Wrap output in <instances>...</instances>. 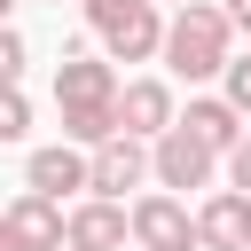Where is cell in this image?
<instances>
[{"instance_id":"6da1fadb","label":"cell","mask_w":251,"mask_h":251,"mask_svg":"<svg viewBox=\"0 0 251 251\" xmlns=\"http://www.w3.org/2000/svg\"><path fill=\"white\" fill-rule=\"evenodd\" d=\"M227 39H235V24H227V8H220V0H180V8L165 16V47H157V55H165V71H173V78L204 86V78H220V71H227V55H235Z\"/></svg>"},{"instance_id":"7a4b0ae2","label":"cell","mask_w":251,"mask_h":251,"mask_svg":"<svg viewBox=\"0 0 251 251\" xmlns=\"http://www.w3.org/2000/svg\"><path fill=\"white\" fill-rule=\"evenodd\" d=\"M78 16H86V31L102 39L110 63H149V55L165 47V8H157V0H78Z\"/></svg>"},{"instance_id":"3957f363","label":"cell","mask_w":251,"mask_h":251,"mask_svg":"<svg viewBox=\"0 0 251 251\" xmlns=\"http://www.w3.org/2000/svg\"><path fill=\"white\" fill-rule=\"evenodd\" d=\"M149 180H157V188H212V180H220V149L196 141V133L173 118V126L149 141Z\"/></svg>"},{"instance_id":"277c9868","label":"cell","mask_w":251,"mask_h":251,"mask_svg":"<svg viewBox=\"0 0 251 251\" xmlns=\"http://www.w3.org/2000/svg\"><path fill=\"white\" fill-rule=\"evenodd\" d=\"M126 220H133V251H196V212H188L173 188L133 196Z\"/></svg>"},{"instance_id":"5b68a950","label":"cell","mask_w":251,"mask_h":251,"mask_svg":"<svg viewBox=\"0 0 251 251\" xmlns=\"http://www.w3.org/2000/svg\"><path fill=\"white\" fill-rule=\"evenodd\" d=\"M149 180V141H133V133H110L102 149H86V196H110V204H126V188H141Z\"/></svg>"},{"instance_id":"8992f818","label":"cell","mask_w":251,"mask_h":251,"mask_svg":"<svg viewBox=\"0 0 251 251\" xmlns=\"http://www.w3.org/2000/svg\"><path fill=\"white\" fill-rule=\"evenodd\" d=\"M55 110H118V63L110 55H63L55 63Z\"/></svg>"},{"instance_id":"52a82bcc","label":"cell","mask_w":251,"mask_h":251,"mask_svg":"<svg viewBox=\"0 0 251 251\" xmlns=\"http://www.w3.org/2000/svg\"><path fill=\"white\" fill-rule=\"evenodd\" d=\"M63 243H71V251H126V243H133V220H126V204L86 196V204L63 212Z\"/></svg>"},{"instance_id":"ba28073f","label":"cell","mask_w":251,"mask_h":251,"mask_svg":"<svg viewBox=\"0 0 251 251\" xmlns=\"http://www.w3.org/2000/svg\"><path fill=\"white\" fill-rule=\"evenodd\" d=\"M173 118H180V102H173V86H165V78H126V86H118V133L157 141Z\"/></svg>"},{"instance_id":"9c48e42d","label":"cell","mask_w":251,"mask_h":251,"mask_svg":"<svg viewBox=\"0 0 251 251\" xmlns=\"http://www.w3.org/2000/svg\"><path fill=\"white\" fill-rule=\"evenodd\" d=\"M0 227L16 235V251H63V204L39 196V188H24V196L0 212Z\"/></svg>"},{"instance_id":"30bf717a","label":"cell","mask_w":251,"mask_h":251,"mask_svg":"<svg viewBox=\"0 0 251 251\" xmlns=\"http://www.w3.org/2000/svg\"><path fill=\"white\" fill-rule=\"evenodd\" d=\"M196 243L243 251V243H251V196H243V188H212V196L196 204Z\"/></svg>"},{"instance_id":"8fae6325","label":"cell","mask_w":251,"mask_h":251,"mask_svg":"<svg viewBox=\"0 0 251 251\" xmlns=\"http://www.w3.org/2000/svg\"><path fill=\"white\" fill-rule=\"evenodd\" d=\"M24 188H39V196H78L86 188V149L78 141H55V149H31L24 157Z\"/></svg>"},{"instance_id":"7c38bea8","label":"cell","mask_w":251,"mask_h":251,"mask_svg":"<svg viewBox=\"0 0 251 251\" xmlns=\"http://www.w3.org/2000/svg\"><path fill=\"white\" fill-rule=\"evenodd\" d=\"M180 126H188L196 141H212L220 157H227V149L243 141V110H235L227 94H188V110H180Z\"/></svg>"},{"instance_id":"4fadbf2b","label":"cell","mask_w":251,"mask_h":251,"mask_svg":"<svg viewBox=\"0 0 251 251\" xmlns=\"http://www.w3.org/2000/svg\"><path fill=\"white\" fill-rule=\"evenodd\" d=\"M31 133V102H24V86H0V141H24Z\"/></svg>"},{"instance_id":"5bb4252c","label":"cell","mask_w":251,"mask_h":251,"mask_svg":"<svg viewBox=\"0 0 251 251\" xmlns=\"http://www.w3.org/2000/svg\"><path fill=\"white\" fill-rule=\"evenodd\" d=\"M24 63H31L24 31H16V24H0V86H24Z\"/></svg>"},{"instance_id":"9a60e30c","label":"cell","mask_w":251,"mask_h":251,"mask_svg":"<svg viewBox=\"0 0 251 251\" xmlns=\"http://www.w3.org/2000/svg\"><path fill=\"white\" fill-rule=\"evenodd\" d=\"M220 94L251 118V55H227V71H220Z\"/></svg>"},{"instance_id":"2e32d148","label":"cell","mask_w":251,"mask_h":251,"mask_svg":"<svg viewBox=\"0 0 251 251\" xmlns=\"http://www.w3.org/2000/svg\"><path fill=\"white\" fill-rule=\"evenodd\" d=\"M220 173H227V188H243V196H251V126H243V141L220 157Z\"/></svg>"},{"instance_id":"e0dca14e","label":"cell","mask_w":251,"mask_h":251,"mask_svg":"<svg viewBox=\"0 0 251 251\" xmlns=\"http://www.w3.org/2000/svg\"><path fill=\"white\" fill-rule=\"evenodd\" d=\"M220 8H227V24H235V31H251V0H220Z\"/></svg>"},{"instance_id":"ac0fdd59","label":"cell","mask_w":251,"mask_h":251,"mask_svg":"<svg viewBox=\"0 0 251 251\" xmlns=\"http://www.w3.org/2000/svg\"><path fill=\"white\" fill-rule=\"evenodd\" d=\"M0 251H16V235H8V227H0Z\"/></svg>"},{"instance_id":"d6986e66","label":"cell","mask_w":251,"mask_h":251,"mask_svg":"<svg viewBox=\"0 0 251 251\" xmlns=\"http://www.w3.org/2000/svg\"><path fill=\"white\" fill-rule=\"evenodd\" d=\"M8 8H16V0H0V24H8Z\"/></svg>"},{"instance_id":"ffe728a7","label":"cell","mask_w":251,"mask_h":251,"mask_svg":"<svg viewBox=\"0 0 251 251\" xmlns=\"http://www.w3.org/2000/svg\"><path fill=\"white\" fill-rule=\"evenodd\" d=\"M157 8H180V0H157Z\"/></svg>"},{"instance_id":"44dd1931","label":"cell","mask_w":251,"mask_h":251,"mask_svg":"<svg viewBox=\"0 0 251 251\" xmlns=\"http://www.w3.org/2000/svg\"><path fill=\"white\" fill-rule=\"evenodd\" d=\"M47 8H63V0H47Z\"/></svg>"},{"instance_id":"7402d4cb","label":"cell","mask_w":251,"mask_h":251,"mask_svg":"<svg viewBox=\"0 0 251 251\" xmlns=\"http://www.w3.org/2000/svg\"><path fill=\"white\" fill-rule=\"evenodd\" d=\"M63 251H71V243H63Z\"/></svg>"},{"instance_id":"603a6c76","label":"cell","mask_w":251,"mask_h":251,"mask_svg":"<svg viewBox=\"0 0 251 251\" xmlns=\"http://www.w3.org/2000/svg\"><path fill=\"white\" fill-rule=\"evenodd\" d=\"M243 251H251V243H243Z\"/></svg>"}]
</instances>
